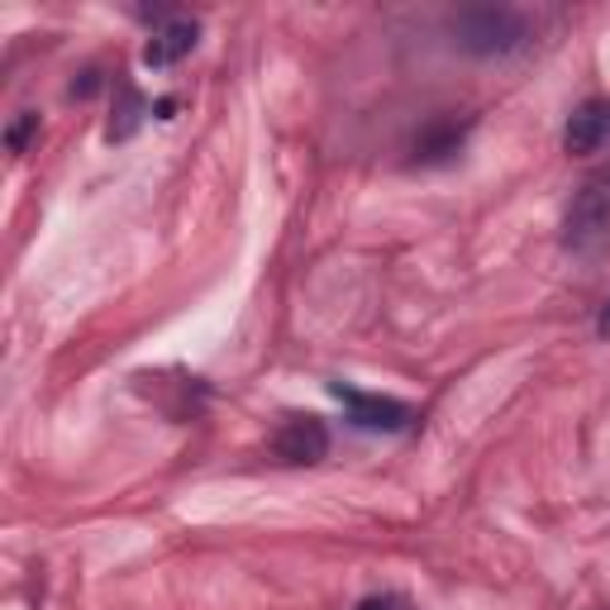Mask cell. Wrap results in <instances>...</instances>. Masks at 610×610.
Segmentation results:
<instances>
[{
    "label": "cell",
    "instance_id": "obj_9",
    "mask_svg": "<svg viewBox=\"0 0 610 610\" xmlns=\"http://www.w3.org/2000/svg\"><path fill=\"white\" fill-rule=\"evenodd\" d=\"M39 129V115L34 110H24L20 120L10 124V134H6V143H10V153H24V143H29V134H34Z\"/></svg>",
    "mask_w": 610,
    "mask_h": 610
},
{
    "label": "cell",
    "instance_id": "obj_10",
    "mask_svg": "<svg viewBox=\"0 0 610 610\" xmlns=\"http://www.w3.org/2000/svg\"><path fill=\"white\" fill-rule=\"evenodd\" d=\"M96 86H100V72H81V81H72V96L86 100V96H96Z\"/></svg>",
    "mask_w": 610,
    "mask_h": 610
},
{
    "label": "cell",
    "instance_id": "obj_1",
    "mask_svg": "<svg viewBox=\"0 0 610 610\" xmlns=\"http://www.w3.org/2000/svg\"><path fill=\"white\" fill-rule=\"evenodd\" d=\"M448 34L472 57H501V53H515L530 39V29L505 6H468V10L448 14Z\"/></svg>",
    "mask_w": 610,
    "mask_h": 610
},
{
    "label": "cell",
    "instance_id": "obj_4",
    "mask_svg": "<svg viewBox=\"0 0 610 610\" xmlns=\"http://www.w3.org/2000/svg\"><path fill=\"white\" fill-rule=\"evenodd\" d=\"M610 143V100H582L573 110L568 129H563V149L587 157V153H601Z\"/></svg>",
    "mask_w": 610,
    "mask_h": 610
},
{
    "label": "cell",
    "instance_id": "obj_11",
    "mask_svg": "<svg viewBox=\"0 0 610 610\" xmlns=\"http://www.w3.org/2000/svg\"><path fill=\"white\" fill-rule=\"evenodd\" d=\"M597 334H601V339H610V301H606V311H601V319H597Z\"/></svg>",
    "mask_w": 610,
    "mask_h": 610
},
{
    "label": "cell",
    "instance_id": "obj_5",
    "mask_svg": "<svg viewBox=\"0 0 610 610\" xmlns=\"http://www.w3.org/2000/svg\"><path fill=\"white\" fill-rule=\"evenodd\" d=\"M334 396L348 405V415H353V425L362 429H405L411 425V405L401 401H386V396H362V391H348V386H334Z\"/></svg>",
    "mask_w": 610,
    "mask_h": 610
},
{
    "label": "cell",
    "instance_id": "obj_2",
    "mask_svg": "<svg viewBox=\"0 0 610 610\" xmlns=\"http://www.w3.org/2000/svg\"><path fill=\"white\" fill-rule=\"evenodd\" d=\"M563 243L573 253H601L610 243V167L582 182L573 196L568 220H563Z\"/></svg>",
    "mask_w": 610,
    "mask_h": 610
},
{
    "label": "cell",
    "instance_id": "obj_8",
    "mask_svg": "<svg viewBox=\"0 0 610 610\" xmlns=\"http://www.w3.org/2000/svg\"><path fill=\"white\" fill-rule=\"evenodd\" d=\"M458 143H462V129L458 124H439V129H429V134L415 143V153H420V163H434V157L458 153Z\"/></svg>",
    "mask_w": 610,
    "mask_h": 610
},
{
    "label": "cell",
    "instance_id": "obj_6",
    "mask_svg": "<svg viewBox=\"0 0 610 610\" xmlns=\"http://www.w3.org/2000/svg\"><path fill=\"white\" fill-rule=\"evenodd\" d=\"M196 43H200L196 20H167L149 39V48H143V63H149V67H172V63H182V57L192 53Z\"/></svg>",
    "mask_w": 610,
    "mask_h": 610
},
{
    "label": "cell",
    "instance_id": "obj_7",
    "mask_svg": "<svg viewBox=\"0 0 610 610\" xmlns=\"http://www.w3.org/2000/svg\"><path fill=\"white\" fill-rule=\"evenodd\" d=\"M143 115H149V100H143V96H139L129 81H120V106H115L110 124H106V139H110V143H124V139H134V129L143 124Z\"/></svg>",
    "mask_w": 610,
    "mask_h": 610
},
{
    "label": "cell",
    "instance_id": "obj_12",
    "mask_svg": "<svg viewBox=\"0 0 610 610\" xmlns=\"http://www.w3.org/2000/svg\"><path fill=\"white\" fill-rule=\"evenodd\" d=\"M358 610H396V601H362Z\"/></svg>",
    "mask_w": 610,
    "mask_h": 610
},
{
    "label": "cell",
    "instance_id": "obj_3",
    "mask_svg": "<svg viewBox=\"0 0 610 610\" xmlns=\"http://www.w3.org/2000/svg\"><path fill=\"white\" fill-rule=\"evenodd\" d=\"M272 454L282 462H319L329 454V429L315 415H292L277 439H272Z\"/></svg>",
    "mask_w": 610,
    "mask_h": 610
}]
</instances>
